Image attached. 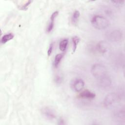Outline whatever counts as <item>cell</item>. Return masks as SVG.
<instances>
[{
    "instance_id": "obj_1",
    "label": "cell",
    "mask_w": 125,
    "mask_h": 125,
    "mask_svg": "<svg viewBox=\"0 0 125 125\" xmlns=\"http://www.w3.org/2000/svg\"><path fill=\"white\" fill-rule=\"evenodd\" d=\"M92 26L98 30H104L109 25L108 20L104 17L96 15H94L91 20Z\"/></svg>"
},
{
    "instance_id": "obj_2",
    "label": "cell",
    "mask_w": 125,
    "mask_h": 125,
    "mask_svg": "<svg viewBox=\"0 0 125 125\" xmlns=\"http://www.w3.org/2000/svg\"><path fill=\"white\" fill-rule=\"evenodd\" d=\"M91 73L95 78L100 79L107 75V70L105 67L99 63H96L91 67Z\"/></svg>"
},
{
    "instance_id": "obj_3",
    "label": "cell",
    "mask_w": 125,
    "mask_h": 125,
    "mask_svg": "<svg viewBox=\"0 0 125 125\" xmlns=\"http://www.w3.org/2000/svg\"><path fill=\"white\" fill-rule=\"evenodd\" d=\"M105 37L111 42H119L123 39V34L122 31L115 29L107 32L105 34Z\"/></svg>"
},
{
    "instance_id": "obj_4",
    "label": "cell",
    "mask_w": 125,
    "mask_h": 125,
    "mask_svg": "<svg viewBox=\"0 0 125 125\" xmlns=\"http://www.w3.org/2000/svg\"><path fill=\"white\" fill-rule=\"evenodd\" d=\"M121 98V96L117 93L112 92L107 95L104 100L103 104L105 107H109L117 103Z\"/></svg>"
},
{
    "instance_id": "obj_5",
    "label": "cell",
    "mask_w": 125,
    "mask_h": 125,
    "mask_svg": "<svg viewBox=\"0 0 125 125\" xmlns=\"http://www.w3.org/2000/svg\"><path fill=\"white\" fill-rule=\"evenodd\" d=\"M70 85L74 91L79 92L83 89L84 82L81 79H75L71 81Z\"/></svg>"
},
{
    "instance_id": "obj_6",
    "label": "cell",
    "mask_w": 125,
    "mask_h": 125,
    "mask_svg": "<svg viewBox=\"0 0 125 125\" xmlns=\"http://www.w3.org/2000/svg\"><path fill=\"white\" fill-rule=\"evenodd\" d=\"M113 117L114 119L118 122H125V112L124 108H121L117 109L113 113Z\"/></svg>"
},
{
    "instance_id": "obj_7",
    "label": "cell",
    "mask_w": 125,
    "mask_h": 125,
    "mask_svg": "<svg viewBox=\"0 0 125 125\" xmlns=\"http://www.w3.org/2000/svg\"><path fill=\"white\" fill-rule=\"evenodd\" d=\"M42 113L44 117L49 120H52L56 118V114L54 112L47 107H44L42 109Z\"/></svg>"
},
{
    "instance_id": "obj_8",
    "label": "cell",
    "mask_w": 125,
    "mask_h": 125,
    "mask_svg": "<svg viewBox=\"0 0 125 125\" xmlns=\"http://www.w3.org/2000/svg\"><path fill=\"white\" fill-rule=\"evenodd\" d=\"M108 43L104 41H101L96 44V48L97 52L101 54L105 53L108 49Z\"/></svg>"
},
{
    "instance_id": "obj_9",
    "label": "cell",
    "mask_w": 125,
    "mask_h": 125,
    "mask_svg": "<svg viewBox=\"0 0 125 125\" xmlns=\"http://www.w3.org/2000/svg\"><path fill=\"white\" fill-rule=\"evenodd\" d=\"M99 85L103 88H107L111 85V80L108 76H105L98 79Z\"/></svg>"
},
{
    "instance_id": "obj_10",
    "label": "cell",
    "mask_w": 125,
    "mask_h": 125,
    "mask_svg": "<svg viewBox=\"0 0 125 125\" xmlns=\"http://www.w3.org/2000/svg\"><path fill=\"white\" fill-rule=\"evenodd\" d=\"M59 14V12L58 11H56L54 12L50 17V21L49 22L48 26L46 28V31L48 33L50 32L53 29L54 26V21L56 18L57 17Z\"/></svg>"
},
{
    "instance_id": "obj_11",
    "label": "cell",
    "mask_w": 125,
    "mask_h": 125,
    "mask_svg": "<svg viewBox=\"0 0 125 125\" xmlns=\"http://www.w3.org/2000/svg\"><path fill=\"white\" fill-rule=\"evenodd\" d=\"M79 97L87 99H92L95 97V94L94 93L88 90H85L80 93Z\"/></svg>"
},
{
    "instance_id": "obj_12",
    "label": "cell",
    "mask_w": 125,
    "mask_h": 125,
    "mask_svg": "<svg viewBox=\"0 0 125 125\" xmlns=\"http://www.w3.org/2000/svg\"><path fill=\"white\" fill-rule=\"evenodd\" d=\"M14 37V35L12 33L6 34L2 37L1 39V43L2 44H5L8 41L13 39Z\"/></svg>"
},
{
    "instance_id": "obj_13",
    "label": "cell",
    "mask_w": 125,
    "mask_h": 125,
    "mask_svg": "<svg viewBox=\"0 0 125 125\" xmlns=\"http://www.w3.org/2000/svg\"><path fill=\"white\" fill-rule=\"evenodd\" d=\"M80 13L79 11L76 10L73 12L71 17V22L73 24L75 25L77 23L80 18Z\"/></svg>"
},
{
    "instance_id": "obj_14",
    "label": "cell",
    "mask_w": 125,
    "mask_h": 125,
    "mask_svg": "<svg viewBox=\"0 0 125 125\" xmlns=\"http://www.w3.org/2000/svg\"><path fill=\"white\" fill-rule=\"evenodd\" d=\"M68 43V40L67 39H65L62 40L59 43V48L62 51H65L66 49L67 44Z\"/></svg>"
},
{
    "instance_id": "obj_15",
    "label": "cell",
    "mask_w": 125,
    "mask_h": 125,
    "mask_svg": "<svg viewBox=\"0 0 125 125\" xmlns=\"http://www.w3.org/2000/svg\"><path fill=\"white\" fill-rule=\"evenodd\" d=\"M63 54H58L56 55L55 57V59L53 62V65L55 67H57L59 65L62 59L63 58Z\"/></svg>"
},
{
    "instance_id": "obj_16",
    "label": "cell",
    "mask_w": 125,
    "mask_h": 125,
    "mask_svg": "<svg viewBox=\"0 0 125 125\" xmlns=\"http://www.w3.org/2000/svg\"><path fill=\"white\" fill-rule=\"evenodd\" d=\"M72 42L73 44V52L74 53L77 49V45L80 42V38L77 36L73 37L72 38Z\"/></svg>"
},
{
    "instance_id": "obj_17",
    "label": "cell",
    "mask_w": 125,
    "mask_h": 125,
    "mask_svg": "<svg viewBox=\"0 0 125 125\" xmlns=\"http://www.w3.org/2000/svg\"><path fill=\"white\" fill-rule=\"evenodd\" d=\"M32 1L31 0H28V1H26L25 2V3L24 4H21L19 6V8H20V9L21 10H25L28 8V6L30 5V4L31 3Z\"/></svg>"
},
{
    "instance_id": "obj_18",
    "label": "cell",
    "mask_w": 125,
    "mask_h": 125,
    "mask_svg": "<svg viewBox=\"0 0 125 125\" xmlns=\"http://www.w3.org/2000/svg\"><path fill=\"white\" fill-rule=\"evenodd\" d=\"M111 2L113 3V4L116 6L120 7L124 4L125 1L124 0H113V1H111Z\"/></svg>"
},
{
    "instance_id": "obj_19",
    "label": "cell",
    "mask_w": 125,
    "mask_h": 125,
    "mask_svg": "<svg viewBox=\"0 0 125 125\" xmlns=\"http://www.w3.org/2000/svg\"><path fill=\"white\" fill-rule=\"evenodd\" d=\"M54 81H55V83H56L57 84H60L62 82V78L60 76L57 75L54 78Z\"/></svg>"
},
{
    "instance_id": "obj_20",
    "label": "cell",
    "mask_w": 125,
    "mask_h": 125,
    "mask_svg": "<svg viewBox=\"0 0 125 125\" xmlns=\"http://www.w3.org/2000/svg\"><path fill=\"white\" fill-rule=\"evenodd\" d=\"M53 49V43H51L50 44L49 47L48 49V51H47V54H48V56H50L51 55V54L52 52Z\"/></svg>"
}]
</instances>
